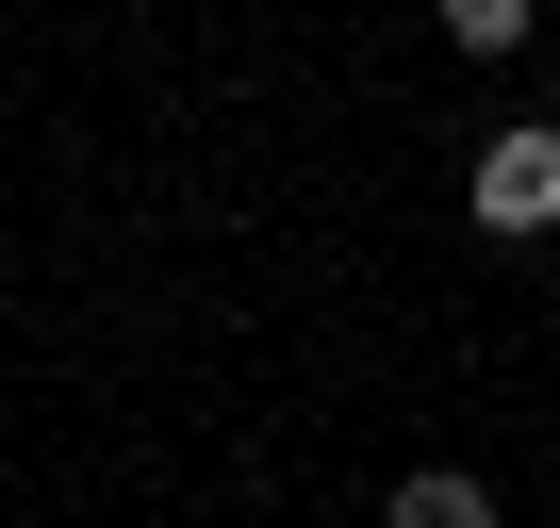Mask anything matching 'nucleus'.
Returning a JSON list of instances; mask_svg holds the SVG:
<instances>
[{"instance_id": "nucleus-1", "label": "nucleus", "mask_w": 560, "mask_h": 528, "mask_svg": "<svg viewBox=\"0 0 560 528\" xmlns=\"http://www.w3.org/2000/svg\"><path fill=\"white\" fill-rule=\"evenodd\" d=\"M478 231H560V116L478 149Z\"/></svg>"}, {"instance_id": "nucleus-2", "label": "nucleus", "mask_w": 560, "mask_h": 528, "mask_svg": "<svg viewBox=\"0 0 560 528\" xmlns=\"http://www.w3.org/2000/svg\"><path fill=\"white\" fill-rule=\"evenodd\" d=\"M380 528H494V495L462 479V462H429V479H396V512Z\"/></svg>"}, {"instance_id": "nucleus-3", "label": "nucleus", "mask_w": 560, "mask_h": 528, "mask_svg": "<svg viewBox=\"0 0 560 528\" xmlns=\"http://www.w3.org/2000/svg\"><path fill=\"white\" fill-rule=\"evenodd\" d=\"M445 50H527V0H445Z\"/></svg>"}]
</instances>
